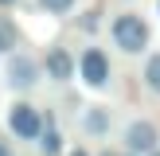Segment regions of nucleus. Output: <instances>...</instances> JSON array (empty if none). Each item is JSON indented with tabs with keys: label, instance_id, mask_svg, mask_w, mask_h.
I'll return each mask as SVG.
<instances>
[{
	"label": "nucleus",
	"instance_id": "nucleus-1",
	"mask_svg": "<svg viewBox=\"0 0 160 156\" xmlns=\"http://www.w3.org/2000/svg\"><path fill=\"white\" fill-rule=\"evenodd\" d=\"M109 35H113V47H121L125 55H141L148 47V39H152V31L137 12H121L109 23Z\"/></svg>",
	"mask_w": 160,
	"mask_h": 156
},
{
	"label": "nucleus",
	"instance_id": "nucleus-2",
	"mask_svg": "<svg viewBox=\"0 0 160 156\" xmlns=\"http://www.w3.org/2000/svg\"><path fill=\"white\" fill-rule=\"evenodd\" d=\"M156 148H160V129H156V121L137 117V121L125 125V152H129V156H152Z\"/></svg>",
	"mask_w": 160,
	"mask_h": 156
},
{
	"label": "nucleus",
	"instance_id": "nucleus-3",
	"mask_svg": "<svg viewBox=\"0 0 160 156\" xmlns=\"http://www.w3.org/2000/svg\"><path fill=\"white\" fill-rule=\"evenodd\" d=\"M8 129H12L16 140H35V137H43V117H39L35 105L16 101V105L8 109Z\"/></svg>",
	"mask_w": 160,
	"mask_h": 156
},
{
	"label": "nucleus",
	"instance_id": "nucleus-4",
	"mask_svg": "<svg viewBox=\"0 0 160 156\" xmlns=\"http://www.w3.org/2000/svg\"><path fill=\"white\" fill-rule=\"evenodd\" d=\"M78 78H82L86 86H94V90L109 86V55L102 51V47H86L82 59H78Z\"/></svg>",
	"mask_w": 160,
	"mask_h": 156
},
{
	"label": "nucleus",
	"instance_id": "nucleus-5",
	"mask_svg": "<svg viewBox=\"0 0 160 156\" xmlns=\"http://www.w3.org/2000/svg\"><path fill=\"white\" fill-rule=\"evenodd\" d=\"M39 74H43V66H39L31 55L12 51V59H8V66H4V78H8L12 90H31V86L39 82Z\"/></svg>",
	"mask_w": 160,
	"mask_h": 156
},
{
	"label": "nucleus",
	"instance_id": "nucleus-6",
	"mask_svg": "<svg viewBox=\"0 0 160 156\" xmlns=\"http://www.w3.org/2000/svg\"><path fill=\"white\" fill-rule=\"evenodd\" d=\"M43 70H47V78H55V82H70V78H74V70H78V62L70 59L67 47H51V51H47Z\"/></svg>",
	"mask_w": 160,
	"mask_h": 156
},
{
	"label": "nucleus",
	"instance_id": "nucleus-7",
	"mask_svg": "<svg viewBox=\"0 0 160 156\" xmlns=\"http://www.w3.org/2000/svg\"><path fill=\"white\" fill-rule=\"evenodd\" d=\"M109 121H113V117H109L106 105H90L82 113V129L90 133V137H106V133H109Z\"/></svg>",
	"mask_w": 160,
	"mask_h": 156
},
{
	"label": "nucleus",
	"instance_id": "nucleus-8",
	"mask_svg": "<svg viewBox=\"0 0 160 156\" xmlns=\"http://www.w3.org/2000/svg\"><path fill=\"white\" fill-rule=\"evenodd\" d=\"M16 47H20V31L8 16H0V51H16Z\"/></svg>",
	"mask_w": 160,
	"mask_h": 156
},
{
	"label": "nucleus",
	"instance_id": "nucleus-9",
	"mask_svg": "<svg viewBox=\"0 0 160 156\" xmlns=\"http://www.w3.org/2000/svg\"><path fill=\"white\" fill-rule=\"evenodd\" d=\"M145 82H148L152 94H160V55H148V62H145Z\"/></svg>",
	"mask_w": 160,
	"mask_h": 156
},
{
	"label": "nucleus",
	"instance_id": "nucleus-10",
	"mask_svg": "<svg viewBox=\"0 0 160 156\" xmlns=\"http://www.w3.org/2000/svg\"><path fill=\"white\" fill-rule=\"evenodd\" d=\"M39 148H43L47 156H55V152H59V148H62V144H59V133L51 129V121H47V133H43V140H39Z\"/></svg>",
	"mask_w": 160,
	"mask_h": 156
},
{
	"label": "nucleus",
	"instance_id": "nucleus-11",
	"mask_svg": "<svg viewBox=\"0 0 160 156\" xmlns=\"http://www.w3.org/2000/svg\"><path fill=\"white\" fill-rule=\"evenodd\" d=\"M39 4H43L51 16H67L70 8H74V0H39Z\"/></svg>",
	"mask_w": 160,
	"mask_h": 156
},
{
	"label": "nucleus",
	"instance_id": "nucleus-12",
	"mask_svg": "<svg viewBox=\"0 0 160 156\" xmlns=\"http://www.w3.org/2000/svg\"><path fill=\"white\" fill-rule=\"evenodd\" d=\"M70 156H90V152H86V148H70Z\"/></svg>",
	"mask_w": 160,
	"mask_h": 156
},
{
	"label": "nucleus",
	"instance_id": "nucleus-13",
	"mask_svg": "<svg viewBox=\"0 0 160 156\" xmlns=\"http://www.w3.org/2000/svg\"><path fill=\"white\" fill-rule=\"evenodd\" d=\"M8 4H16V0H0V8H8Z\"/></svg>",
	"mask_w": 160,
	"mask_h": 156
},
{
	"label": "nucleus",
	"instance_id": "nucleus-14",
	"mask_svg": "<svg viewBox=\"0 0 160 156\" xmlns=\"http://www.w3.org/2000/svg\"><path fill=\"white\" fill-rule=\"evenodd\" d=\"M0 156H8V148H4V144H0Z\"/></svg>",
	"mask_w": 160,
	"mask_h": 156
},
{
	"label": "nucleus",
	"instance_id": "nucleus-15",
	"mask_svg": "<svg viewBox=\"0 0 160 156\" xmlns=\"http://www.w3.org/2000/svg\"><path fill=\"white\" fill-rule=\"evenodd\" d=\"M152 156H160V148H156V152H152Z\"/></svg>",
	"mask_w": 160,
	"mask_h": 156
},
{
	"label": "nucleus",
	"instance_id": "nucleus-16",
	"mask_svg": "<svg viewBox=\"0 0 160 156\" xmlns=\"http://www.w3.org/2000/svg\"><path fill=\"white\" fill-rule=\"evenodd\" d=\"M106 156H113V152H106Z\"/></svg>",
	"mask_w": 160,
	"mask_h": 156
},
{
	"label": "nucleus",
	"instance_id": "nucleus-17",
	"mask_svg": "<svg viewBox=\"0 0 160 156\" xmlns=\"http://www.w3.org/2000/svg\"><path fill=\"white\" fill-rule=\"evenodd\" d=\"M156 8H160V0H156Z\"/></svg>",
	"mask_w": 160,
	"mask_h": 156
}]
</instances>
